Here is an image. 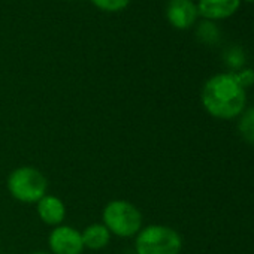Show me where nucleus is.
Wrapping results in <instances>:
<instances>
[{
	"label": "nucleus",
	"instance_id": "nucleus-5",
	"mask_svg": "<svg viewBox=\"0 0 254 254\" xmlns=\"http://www.w3.org/2000/svg\"><path fill=\"white\" fill-rule=\"evenodd\" d=\"M48 248L51 254H82L85 248L81 230L69 224L53 227L48 235Z\"/></svg>",
	"mask_w": 254,
	"mask_h": 254
},
{
	"label": "nucleus",
	"instance_id": "nucleus-8",
	"mask_svg": "<svg viewBox=\"0 0 254 254\" xmlns=\"http://www.w3.org/2000/svg\"><path fill=\"white\" fill-rule=\"evenodd\" d=\"M199 17L208 21H218L230 18L241 6V0H199Z\"/></svg>",
	"mask_w": 254,
	"mask_h": 254
},
{
	"label": "nucleus",
	"instance_id": "nucleus-1",
	"mask_svg": "<svg viewBox=\"0 0 254 254\" xmlns=\"http://www.w3.org/2000/svg\"><path fill=\"white\" fill-rule=\"evenodd\" d=\"M203 109L214 118L232 120L239 117L247 105L245 88L233 73H217L206 79L200 91Z\"/></svg>",
	"mask_w": 254,
	"mask_h": 254
},
{
	"label": "nucleus",
	"instance_id": "nucleus-4",
	"mask_svg": "<svg viewBox=\"0 0 254 254\" xmlns=\"http://www.w3.org/2000/svg\"><path fill=\"white\" fill-rule=\"evenodd\" d=\"M133 247L136 254H180L183 238L171 226L148 224L135 236Z\"/></svg>",
	"mask_w": 254,
	"mask_h": 254
},
{
	"label": "nucleus",
	"instance_id": "nucleus-12",
	"mask_svg": "<svg viewBox=\"0 0 254 254\" xmlns=\"http://www.w3.org/2000/svg\"><path fill=\"white\" fill-rule=\"evenodd\" d=\"M132 0H91V3L105 12H120L129 6Z\"/></svg>",
	"mask_w": 254,
	"mask_h": 254
},
{
	"label": "nucleus",
	"instance_id": "nucleus-6",
	"mask_svg": "<svg viewBox=\"0 0 254 254\" xmlns=\"http://www.w3.org/2000/svg\"><path fill=\"white\" fill-rule=\"evenodd\" d=\"M199 12L193 0H169L166 18L174 29L187 30L197 21Z\"/></svg>",
	"mask_w": 254,
	"mask_h": 254
},
{
	"label": "nucleus",
	"instance_id": "nucleus-3",
	"mask_svg": "<svg viewBox=\"0 0 254 254\" xmlns=\"http://www.w3.org/2000/svg\"><path fill=\"white\" fill-rule=\"evenodd\" d=\"M48 178L35 166H18L8 175L6 189L17 202L36 205L48 193Z\"/></svg>",
	"mask_w": 254,
	"mask_h": 254
},
{
	"label": "nucleus",
	"instance_id": "nucleus-9",
	"mask_svg": "<svg viewBox=\"0 0 254 254\" xmlns=\"http://www.w3.org/2000/svg\"><path fill=\"white\" fill-rule=\"evenodd\" d=\"M84 248L91 251H100L106 248L112 239V235L103 223H91L81 230Z\"/></svg>",
	"mask_w": 254,
	"mask_h": 254
},
{
	"label": "nucleus",
	"instance_id": "nucleus-13",
	"mask_svg": "<svg viewBox=\"0 0 254 254\" xmlns=\"http://www.w3.org/2000/svg\"><path fill=\"white\" fill-rule=\"evenodd\" d=\"M236 81L239 82V85L242 88H248L251 85H254V69L251 67H244V69H239L236 73H233Z\"/></svg>",
	"mask_w": 254,
	"mask_h": 254
},
{
	"label": "nucleus",
	"instance_id": "nucleus-7",
	"mask_svg": "<svg viewBox=\"0 0 254 254\" xmlns=\"http://www.w3.org/2000/svg\"><path fill=\"white\" fill-rule=\"evenodd\" d=\"M36 214H38V218L45 226L57 227L60 224H64L67 209H66L64 202L59 196L47 193L36 203Z\"/></svg>",
	"mask_w": 254,
	"mask_h": 254
},
{
	"label": "nucleus",
	"instance_id": "nucleus-11",
	"mask_svg": "<svg viewBox=\"0 0 254 254\" xmlns=\"http://www.w3.org/2000/svg\"><path fill=\"white\" fill-rule=\"evenodd\" d=\"M218 27L215 26L214 21H202L197 27V38L203 42V44H215L218 41Z\"/></svg>",
	"mask_w": 254,
	"mask_h": 254
},
{
	"label": "nucleus",
	"instance_id": "nucleus-14",
	"mask_svg": "<svg viewBox=\"0 0 254 254\" xmlns=\"http://www.w3.org/2000/svg\"><path fill=\"white\" fill-rule=\"evenodd\" d=\"M244 60H245L244 53H242V50H241V48H238V47L230 48V50L227 51V54H226V62H227V64H229V66H232V67H235V69L242 67Z\"/></svg>",
	"mask_w": 254,
	"mask_h": 254
},
{
	"label": "nucleus",
	"instance_id": "nucleus-2",
	"mask_svg": "<svg viewBox=\"0 0 254 254\" xmlns=\"http://www.w3.org/2000/svg\"><path fill=\"white\" fill-rule=\"evenodd\" d=\"M102 223L112 236L135 238L144 227L141 209L130 200L114 199L102 209Z\"/></svg>",
	"mask_w": 254,
	"mask_h": 254
},
{
	"label": "nucleus",
	"instance_id": "nucleus-10",
	"mask_svg": "<svg viewBox=\"0 0 254 254\" xmlns=\"http://www.w3.org/2000/svg\"><path fill=\"white\" fill-rule=\"evenodd\" d=\"M238 130L241 138L247 144L254 147V106L244 109L238 124Z\"/></svg>",
	"mask_w": 254,
	"mask_h": 254
},
{
	"label": "nucleus",
	"instance_id": "nucleus-16",
	"mask_svg": "<svg viewBox=\"0 0 254 254\" xmlns=\"http://www.w3.org/2000/svg\"><path fill=\"white\" fill-rule=\"evenodd\" d=\"M242 2V0H241ZM244 2H247V3H254V0H244Z\"/></svg>",
	"mask_w": 254,
	"mask_h": 254
},
{
	"label": "nucleus",
	"instance_id": "nucleus-15",
	"mask_svg": "<svg viewBox=\"0 0 254 254\" xmlns=\"http://www.w3.org/2000/svg\"><path fill=\"white\" fill-rule=\"evenodd\" d=\"M29 254H51L50 251H44V250H39V251H32Z\"/></svg>",
	"mask_w": 254,
	"mask_h": 254
}]
</instances>
